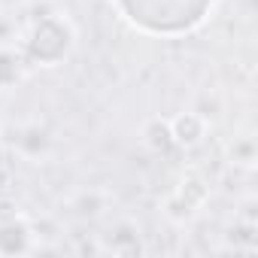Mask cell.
I'll return each instance as SVG.
<instances>
[{
    "instance_id": "obj_1",
    "label": "cell",
    "mask_w": 258,
    "mask_h": 258,
    "mask_svg": "<svg viewBox=\"0 0 258 258\" xmlns=\"http://www.w3.org/2000/svg\"><path fill=\"white\" fill-rule=\"evenodd\" d=\"M70 43H73V31H70V25H67L64 19H46V22H40L37 31H34L31 52H34L37 61H43V64H55V61H61V58L67 55Z\"/></svg>"
},
{
    "instance_id": "obj_2",
    "label": "cell",
    "mask_w": 258,
    "mask_h": 258,
    "mask_svg": "<svg viewBox=\"0 0 258 258\" xmlns=\"http://www.w3.org/2000/svg\"><path fill=\"white\" fill-rule=\"evenodd\" d=\"M170 134H173V143H182V146H198L207 134V121L201 112H182L170 121Z\"/></svg>"
},
{
    "instance_id": "obj_3",
    "label": "cell",
    "mask_w": 258,
    "mask_h": 258,
    "mask_svg": "<svg viewBox=\"0 0 258 258\" xmlns=\"http://www.w3.org/2000/svg\"><path fill=\"white\" fill-rule=\"evenodd\" d=\"M31 249V228L22 219H10L0 225V255H16Z\"/></svg>"
},
{
    "instance_id": "obj_4",
    "label": "cell",
    "mask_w": 258,
    "mask_h": 258,
    "mask_svg": "<svg viewBox=\"0 0 258 258\" xmlns=\"http://www.w3.org/2000/svg\"><path fill=\"white\" fill-rule=\"evenodd\" d=\"M143 137H146V146H149V149H155V152H167V149L173 146L170 121H161V118H155V121H149V124H146Z\"/></svg>"
},
{
    "instance_id": "obj_5",
    "label": "cell",
    "mask_w": 258,
    "mask_h": 258,
    "mask_svg": "<svg viewBox=\"0 0 258 258\" xmlns=\"http://www.w3.org/2000/svg\"><path fill=\"white\" fill-rule=\"evenodd\" d=\"M204 201H207V185H204L201 179H185L173 204H179V207L185 210V216H188V213H191L195 207H201Z\"/></svg>"
},
{
    "instance_id": "obj_6",
    "label": "cell",
    "mask_w": 258,
    "mask_h": 258,
    "mask_svg": "<svg viewBox=\"0 0 258 258\" xmlns=\"http://www.w3.org/2000/svg\"><path fill=\"white\" fill-rule=\"evenodd\" d=\"M49 146V134L40 131V127H25V131L19 134V149L28 155V158H40Z\"/></svg>"
},
{
    "instance_id": "obj_7",
    "label": "cell",
    "mask_w": 258,
    "mask_h": 258,
    "mask_svg": "<svg viewBox=\"0 0 258 258\" xmlns=\"http://www.w3.org/2000/svg\"><path fill=\"white\" fill-rule=\"evenodd\" d=\"M16 79H19V61L7 49H0V91L10 88Z\"/></svg>"
},
{
    "instance_id": "obj_8",
    "label": "cell",
    "mask_w": 258,
    "mask_h": 258,
    "mask_svg": "<svg viewBox=\"0 0 258 258\" xmlns=\"http://www.w3.org/2000/svg\"><path fill=\"white\" fill-rule=\"evenodd\" d=\"M231 152H237L240 158H234V161H240V164H252L255 161V149H252V140H243L240 146H234Z\"/></svg>"
}]
</instances>
